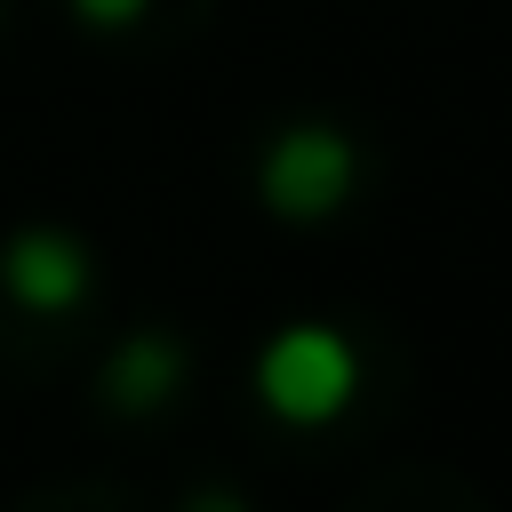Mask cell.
<instances>
[{
	"mask_svg": "<svg viewBox=\"0 0 512 512\" xmlns=\"http://www.w3.org/2000/svg\"><path fill=\"white\" fill-rule=\"evenodd\" d=\"M360 392H368V368H360V344H352L344 328L296 320V328H280V336L256 352V400H264L280 424H296V432L336 424Z\"/></svg>",
	"mask_w": 512,
	"mask_h": 512,
	"instance_id": "obj_1",
	"label": "cell"
},
{
	"mask_svg": "<svg viewBox=\"0 0 512 512\" xmlns=\"http://www.w3.org/2000/svg\"><path fill=\"white\" fill-rule=\"evenodd\" d=\"M360 192V144L336 120H280L256 144V200L288 224H320Z\"/></svg>",
	"mask_w": 512,
	"mask_h": 512,
	"instance_id": "obj_2",
	"label": "cell"
},
{
	"mask_svg": "<svg viewBox=\"0 0 512 512\" xmlns=\"http://www.w3.org/2000/svg\"><path fill=\"white\" fill-rule=\"evenodd\" d=\"M0 288L24 312H40V320H80L88 328V312H96V256L64 224H24V232L0 240Z\"/></svg>",
	"mask_w": 512,
	"mask_h": 512,
	"instance_id": "obj_3",
	"label": "cell"
},
{
	"mask_svg": "<svg viewBox=\"0 0 512 512\" xmlns=\"http://www.w3.org/2000/svg\"><path fill=\"white\" fill-rule=\"evenodd\" d=\"M184 376H192V344H184L176 328L144 320V328H128V336L104 352V368H96V408L120 416V424L160 416V408L184 392Z\"/></svg>",
	"mask_w": 512,
	"mask_h": 512,
	"instance_id": "obj_4",
	"label": "cell"
},
{
	"mask_svg": "<svg viewBox=\"0 0 512 512\" xmlns=\"http://www.w3.org/2000/svg\"><path fill=\"white\" fill-rule=\"evenodd\" d=\"M80 320H40V312H24L8 288H0V384H40V376H56L72 352H80Z\"/></svg>",
	"mask_w": 512,
	"mask_h": 512,
	"instance_id": "obj_5",
	"label": "cell"
},
{
	"mask_svg": "<svg viewBox=\"0 0 512 512\" xmlns=\"http://www.w3.org/2000/svg\"><path fill=\"white\" fill-rule=\"evenodd\" d=\"M352 504H360V512H368V504H384V512H392V504H440V512H448V504H472V512H480L488 496H480L472 480H456L448 464H400V472H376L368 488H352Z\"/></svg>",
	"mask_w": 512,
	"mask_h": 512,
	"instance_id": "obj_6",
	"label": "cell"
},
{
	"mask_svg": "<svg viewBox=\"0 0 512 512\" xmlns=\"http://www.w3.org/2000/svg\"><path fill=\"white\" fill-rule=\"evenodd\" d=\"M216 0H72V16L80 24H96V32H144V24H176V32H192L200 16H208Z\"/></svg>",
	"mask_w": 512,
	"mask_h": 512,
	"instance_id": "obj_7",
	"label": "cell"
},
{
	"mask_svg": "<svg viewBox=\"0 0 512 512\" xmlns=\"http://www.w3.org/2000/svg\"><path fill=\"white\" fill-rule=\"evenodd\" d=\"M0 32H8V0H0Z\"/></svg>",
	"mask_w": 512,
	"mask_h": 512,
	"instance_id": "obj_8",
	"label": "cell"
}]
</instances>
